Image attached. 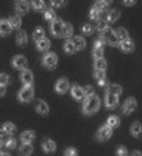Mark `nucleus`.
<instances>
[{
  "mask_svg": "<svg viewBox=\"0 0 142 156\" xmlns=\"http://www.w3.org/2000/svg\"><path fill=\"white\" fill-rule=\"evenodd\" d=\"M45 39V30L42 28V27H39V28H36L34 33H33V40L34 42H40V40H43Z\"/></svg>",
  "mask_w": 142,
  "mask_h": 156,
  "instance_id": "393cba45",
  "label": "nucleus"
},
{
  "mask_svg": "<svg viewBox=\"0 0 142 156\" xmlns=\"http://www.w3.org/2000/svg\"><path fill=\"white\" fill-rule=\"evenodd\" d=\"M120 48H121V51H124V52H132L135 49V45H133V42L130 39H127V40H124V42L120 43Z\"/></svg>",
  "mask_w": 142,
  "mask_h": 156,
  "instance_id": "b1692460",
  "label": "nucleus"
},
{
  "mask_svg": "<svg viewBox=\"0 0 142 156\" xmlns=\"http://www.w3.org/2000/svg\"><path fill=\"white\" fill-rule=\"evenodd\" d=\"M0 156H3V153H0Z\"/></svg>",
  "mask_w": 142,
  "mask_h": 156,
  "instance_id": "4d7b16f0",
  "label": "nucleus"
},
{
  "mask_svg": "<svg viewBox=\"0 0 142 156\" xmlns=\"http://www.w3.org/2000/svg\"><path fill=\"white\" fill-rule=\"evenodd\" d=\"M71 95L74 97L76 100H83V88L82 86H79V85H74L73 88H71Z\"/></svg>",
  "mask_w": 142,
  "mask_h": 156,
  "instance_id": "412c9836",
  "label": "nucleus"
},
{
  "mask_svg": "<svg viewBox=\"0 0 142 156\" xmlns=\"http://www.w3.org/2000/svg\"><path fill=\"white\" fill-rule=\"evenodd\" d=\"M64 51H65L67 54H74V52H76V48H74V45H73L71 40H67V42L64 43Z\"/></svg>",
  "mask_w": 142,
  "mask_h": 156,
  "instance_id": "e433bc0d",
  "label": "nucleus"
},
{
  "mask_svg": "<svg viewBox=\"0 0 142 156\" xmlns=\"http://www.w3.org/2000/svg\"><path fill=\"white\" fill-rule=\"evenodd\" d=\"M89 16H90V20H92V21H96V23H98V21H99V16H101V13L98 12L95 8H92V9H90V13H89Z\"/></svg>",
  "mask_w": 142,
  "mask_h": 156,
  "instance_id": "ea45409f",
  "label": "nucleus"
},
{
  "mask_svg": "<svg viewBox=\"0 0 142 156\" xmlns=\"http://www.w3.org/2000/svg\"><path fill=\"white\" fill-rule=\"evenodd\" d=\"M93 76H95V79H96V82H98V85H101V86L105 85V72H102V70H95Z\"/></svg>",
  "mask_w": 142,
  "mask_h": 156,
  "instance_id": "5701e85b",
  "label": "nucleus"
},
{
  "mask_svg": "<svg viewBox=\"0 0 142 156\" xmlns=\"http://www.w3.org/2000/svg\"><path fill=\"white\" fill-rule=\"evenodd\" d=\"M31 6L34 8L37 12L45 11V3H43V2H37V0H34V2H31Z\"/></svg>",
  "mask_w": 142,
  "mask_h": 156,
  "instance_id": "4c0bfd02",
  "label": "nucleus"
},
{
  "mask_svg": "<svg viewBox=\"0 0 142 156\" xmlns=\"http://www.w3.org/2000/svg\"><path fill=\"white\" fill-rule=\"evenodd\" d=\"M3 156H9V155H8V153H5V155H3Z\"/></svg>",
  "mask_w": 142,
  "mask_h": 156,
  "instance_id": "6e6d98bb",
  "label": "nucleus"
},
{
  "mask_svg": "<svg viewBox=\"0 0 142 156\" xmlns=\"http://www.w3.org/2000/svg\"><path fill=\"white\" fill-rule=\"evenodd\" d=\"M13 67H15V69H24V70H25V67H27V58L22 57V55H16V57L13 58Z\"/></svg>",
  "mask_w": 142,
  "mask_h": 156,
  "instance_id": "2eb2a0df",
  "label": "nucleus"
},
{
  "mask_svg": "<svg viewBox=\"0 0 142 156\" xmlns=\"http://www.w3.org/2000/svg\"><path fill=\"white\" fill-rule=\"evenodd\" d=\"M2 128H3V132H5V134H9V135H11V134H13V132H15V129H16V128H15V125H13L12 122H6V123L2 126Z\"/></svg>",
  "mask_w": 142,
  "mask_h": 156,
  "instance_id": "2f4dec72",
  "label": "nucleus"
},
{
  "mask_svg": "<svg viewBox=\"0 0 142 156\" xmlns=\"http://www.w3.org/2000/svg\"><path fill=\"white\" fill-rule=\"evenodd\" d=\"M96 28L102 33V31H105L106 28H108V24H106V21H102V20H99L98 23H96Z\"/></svg>",
  "mask_w": 142,
  "mask_h": 156,
  "instance_id": "a19ab883",
  "label": "nucleus"
},
{
  "mask_svg": "<svg viewBox=\"0 0 142 156\" xmlns=\"http://www.w3.org/2000/svg\"><path fill=\"white\" fill-rule=\"evenodd\" d=\"M108 6H110V2H98V3H95L93 8H95V9H96V11H98L99 13H101V12H104V11H105Z\"/></svg>",
  "mask_w": 142,
  "mask_h": 156,
  "instance_id": "473e14b6",
  "label": "nucleus"
},
{
  "mask_svg": "<svg viewBox=\"0 0 142 156\" xmlns=\"http://www.w3.org/2000/svg\"><path fill=\"white\" fill-rule=\"evenodd\" d=\"M130 132H132V135H135V137H141L142 135L141 122H133V123H132V126H130Z\"/></svg>",
  "mask_w": 142,
  "mask_h": 156,
  "instance_id": "aec40b11",
  "label": "nucleus"
},
{
  "mask_svg": "<svg viewBox=\"0 0 142 156\" xmlns=\"http://www.w3.org/2000/svg\"><path fill=\"white\" fill-rule=\"evenodd\" d=\"M3 144H5V147H6L8 150H12V149L16 147V140L12 138V137H8L6 140H3Z\"/></svg>",
  "mask_w": 142,
  "mask_h": 156,
  "instance_id": "c756f323",
  "label": "nucleus"
},
{
  "mask_svg": "<svg viewBox=\"0 0 142 156\" xmlns=\"http://www.w3.org/2000/svg\"><path fill=\"white\" fill-rule=\"evenodd\" d=\"M102 46H104V42H102L101 39L95 40V46H93V48H102Z\"/></svg>",
  "mask_w": 142,
  "mask_h": 156,
  "instance_id": "09e8293b",
  "label": "nucleus"
},
{
  "mask_svg": "<svg viewBox=\"0 0 142 156\" xmlns=\"http://www.w3.org/2000/svg\"><path fill=\"white\" fill-rule=\"evenodd\" d=\"M118 18H120V11L117 9H113V11H110L108 12V16H106V24H113V23H116Z\"/></svg>",
  "mask_w": 142,
  "mask_h": 156,
  "instance_id": "a211bd4d",
  "label": "nucleus"
},
{
  "mask_svg": "<svg viewBox=\"0 0 142 156\" xmlns=\"http://www.w3.org/2000/svg\"><path fill=\"white\" fill-rule=\"evenodd\" d=\"M45 20L53 23V21L56 20V13H55V11H53V9H45Z\"/></svg>",
  "mask_w": 142,
  "mask_h": 156,
  "instance_id": "7c9ffc66",
  "label": "nucleus"
},
{
  "mask_svg": "<svg viewBox=\"0 0 142 156\" xmlns=\"http://www.w3.org/2000/svg\"><path fill=\"white\" fill-rule=\"evenodd\" d=\"M2 134H3V128L0 126V135H2Z\"/></svg>",
  "mask_w": 142,
  "mask_h": 156,
  "instance_id": "5fc2aeb1",
  "label": "nucleus"
},
{
  "mask_svg": "<svg viewBox=\"0 0 142 156\" xmlns=\"http://www.w3.org/2000/svg\"><path fill=\"white\" fill-rule=\"evenodd\" d=\"M8 21H9V24H11L12 28H19V27H21V18H19L18 15H12Z\"/></svg>",
  "mask_w": 142,
  "mask_h": 156,
  "instance_id": "bb28decb",
  "label": "nucleus"
},
{
  "mask_svg": "<svg viewBox=\"0 0 142 156\" xmlns=\"http://www.w3.org/2000/svg\"><path fill=\"white\" fill-rule=\"evenodd\" d=\"M15 9H16V12L19 13V15L27 13L30 11V3L28 2H16L15 3Z\"/></svg>",
  "mask_w": 142,
  "mask_h": 156,
  "instance_id": "f8f14e48",
  "label": "nucleus"
},
{
  "mask_svg": "<svg viewBox=\"0 0 142 156\" xmlns=\"http://www.w3.org/2000/svg\"><path fill=\"white\" fill-rule=\"evenodd\" d=\"M114 34L117 37V40L121 43V42H124V40H127L129 39V33H127V30L126 28H117V30H114Z\"/></svg>",
  "mask_w": 142,
  "mask_h": 156,
  "instance_id": "4468645a",
  "label": "nucleus"
},
{
  "mask_svg": "<svg viewBox=\"0 0 142 156\" xmlns=\"http://www.w3.org/2000/svg\"><path fill=\"white\" fill-rule=\"evenodd\" d=\"M82 31L86 34V36H89V34H92V33H93V27H92L90 24H86V25H83Z\"/></svg>",
  "mask_w": 142,
  "mask_h": 156,
  "instance_id": "c03bdc74",
  "label": "nucleus"
},
{
  "mask_svg": "<svg viewBox=\"0 0 142 156\" xmlns=\"http://www.w3.org/2000/svg\"><path fill=\"white\" fill-rule=\"evenodd\" d=\"M50 5L55 6V8H61V6H65L67 3L65 2H50Z\"/></svg>",
  "mask_w": 142,
  "mask_h": 156,
  "instance_id": "de8ad7c7",
  "label": "nucleus"
},
{
  "mask_svg": "<svg viewBox=\"0 0 142 156\" xmlns=\"http://www.w3.org/2000/svg\"><path fill=\"white\" fill-rule=\"evenodd\" d=\"M33 140H34V132L33 131H24L21 134V141H22V144H31Z\"/></svg>",
  "mask_w": 142,
  "mask_h": 156,
  "instance_id": "6ab92c4d",
  "label": "nucleus"
},
{
  "mask_svg": "<svg viewBox=\"0 0 142 156\" xmlns=\"http://www.w3.org/2000/svg\"><path fill=\"white\" fill-rule=\"evenodd\" d=\"M99 106H101V101H99V98L93 94V95L87 97V98L84 100L83 112H84L86 115H93V113H96V112L99 110Z\"/></svg>",
  "mask_w": 142,
  "mask_h": 156,
  "instance_id": "f257e3e1",
  "label": "nucleus"
},
{
  "mask_svg": "<svg viewBox=\"0 0 142 156\" xmlns=\"http://www.w3.org/2000/svg\"><path fill=\"white\" fill-rule=\"evenodd\" d=\"M83 95L86 97H90V95H93V86H90V85H87V86H84L83 88Z\"/></svg>",
  "mask_w": 142,
  "mask_h": 156,
  "instance_id": "79ce46f5",
  "label": "nucleus"
},
{
  "mask_svg": "<svg viewBox=\"0 0 142 156\" xmlns=\"http://www.w3.org/2000/svg\"><path fill=\"white\" fill-rule=\"evenodd\" d=\"M19 153L24 156H30L33 153V146H31V144H22V146L19 147Z\"/></svg>",
  "mask_w": 142,
  "mask_h": 156,
  "instance_id": "cd10ccee",
  "label": "nucleus"
},
{
  "mask_svg": "<svg viewBox=\"0 0 142 156\" xmlns=\"http://www.w3.org/2000/svg\"><path fill=\"white\" fill-rule=\"evenodd\" d=\"M117 156H127V150H126V147H123V146H120L117 147Z\"/></svg>",
  "mask_w": 142,
  "mask_h": 156,
  "instance_id": "49530a36",
  "label": "nucleus"
},
{
  "mask_svg": "<svg viewBox=\"0 0 142 156\" xmlns=\"http://www.w3.org/2000/svg\"><path fill=\"white\" fill-rule=\"evenodd\" d=\"M118 123H120V120H118L117 116H110L108 120H106V125L110 128H116V126H118Z\"/></svg>",
  "mask_w": 142,
  "mask_h": 156,
  "instance_id": "c9c22d12",
  "label": "nucleus"
},
{
  "mask_svg": "<svg viewBox=\"0 0 142 156\" xmlns=\"http://www.w3.org/2000/svg\"><path fill=\"white\" fill-rule=\"evenodd\" d=\"M8 83H9V74L0 73V85H2V86H6Z\"/></svg>",
  "mask_w": 142,
  "mask_h": 156,
  "instance_id": "37998d69",
  "label": "nucleus"
},
{
  "mask_svg": "<svg viewBox=\"0 0 142 156\" xmlns=\"http://www.w3.org/2000/svg\"><path fill=\"white\" fill-rule=\"evenodd\" d=\"M132 156H142V153H141V152H138V150H136V152H133V153H132Z\"/></svg>",
  "mask_w": 142,
  "mask_h": 156,
  "instance_id": "603ef678",
  "label": "nucleus"
},
{
  "mask_svg": "<svg viewBox=\"0 0 142 156\" xmlns=\"http://www.w3.org/2000/svg\"><path fill=\"white\" fill-rule=\"evenodd\" d=\"M42 149L46 152V153H53L56 150V144L53 140H49V138H45L43 143H42Z\"/></svg>",
  "mask_w": 142,
  "mask_h": 156,
  "instance_id": "9d476101",
  "label": "nucleus"
},
{
  "mask_svg": "<svg viewBox=\"0 0 142 156\" xmlns=\"http://www.w3.org/2000/svg\"><path fill=\"white\" fill-rule=\"evenodd\" d=\"M68 88H70V83H68V80H67L65 77H62V79H58V80H56L55 91H56L58 94H64V92H67V91H68Z\"/></svg>",
  "mask_w": 142,
  "mask_h": 156,
  "instance_id": "423d86ee",
  "label": "nucleus"
},
{
  "mask_svg": "<svg viewBox=\"0 0 142 156\" xmlns=\"http://www.w3.org/2000/svg\"><path fill=\"white\" fill-rule=\"evenodd\" d=\"M49 48H50V42H49L47 39H43V40H40V42L37 43V49H39V51H47Z\"/></svg>",
  "mask_w": 142,
  "mask_h": 156,
  "instance_id": "72a5a7b5",
  "label": "nucleus"
},
{
  "mask_svg": "<svg viewBox=\"0 0 142 156\" xmlns=\"http://www.w3.org/2000/svg\"><path fill=\"white\" fill-rule=\"evenodd\" d=\"M33 73L30 70H22L21 73V82L24 83V86H31L33 85Z\"/></svg>",
  "mask_w": 142,
  "mask_h": 156,
  "instance_id": "9b49d317",
  "label": "nucleus"
},
{
  "mask_svg": "<svg viewBox=\"0 0 142 156\" xmlns=\"http://www.w3.org/2000/svg\"><path fill=\"white\" fill-rule=\"evenodd\" d=\"M101 40L104 43H106V45H111V46H117L118 45V40L116 37V34H114V30H111L110 27L106 28L105 31L101 33Z\"/></svg>",
  "mask_w": 142,
  "mask_h": 156,
  "instance_id": "f03ea898",
  "label": "nucleus"
},
{
  "mask_svg": "<svg viewBox=\"0 0 142 156\" xmlns=\"http://www.w3.org/2000/svg\"><path fill=\"white\" fill-rule=\"evenodd\" d=\"M93 58L95 60H102V58H104V49L93 48Z\"/></svg>",
  "mask_w": 142,
  "mask_h": 156,
  "instance_id": "58836bf2",
  "label": "nucleus"
},
{
  "mask_svg": "<svg viewBox=\"0 0 142 156\" xmlns=\"http://www.w3.org/2000/svg\"><path fill=\"white\" fill-rule=\"evenodd\" d=\"M12 27L8 20H0V36H8L11 33Z\"/></svg>",
  "mask_w": 142,
  "mask_h": 156,
  "instance_id": "ddd939ff",
  "label": "nucleus"
},
{
  "mask_svg": "<svg viewBox=\"0 0 142 156\" xmlns=\"http://www.w3.org/2000/svg\"><path fill=\"white\" fill-rule=\"evenodd\" d=\"M36 110H37V113H40V115H47V113H49V106H47L46 101L39 100L37 104H36Z\"/></svg>",
  "mask_w": 142,
  "mask_h": 156,
  "instance_id": "dca6fc26",
  "label": "nucleus"
},
{
  "mask_svg": "<svg viewBox=\"0 0 142 156\" xmlns=\"http://www.w3.org/2000/svg\"><path fill=\"white\" fill-rule=\"evenodd\" d=\"M105 67H106V61L102 58V60H95V70H102L105 72Z\"/></svg>",
  "mask_w": 142,
  "mask_h": 156,
  "instance_id": "f704fd0d",
  "label": "nucleus"
},
{
  "mask_svg": "<svg viewBox=\"0 0 142 156\" xmlns=\"http://www.w3.org/2000/svg\"><path fill=\"white\" fill-rule=\"evenodd\" d=\"M27 40H28V37L25 34V31H19V33L16 34V43H18L19 46H25V45H27Z\"/></svg>",
  "mask_w": 142,
  "mask_h": 156,
  "instance_id": "a878e982",
  "label": "nucleus"
},
{
  "mask_svg": "<svg viewBox=\"0 0 142 156\" xmlns=\"http://www.w3.org/2000/svg\"><path fill=\"white\" fill-rule=\"evenodd\" d=\"M3 144V138H2V135H0V146Z\"/></svg>",
  "mask_w": 142,
  "mask_h": 156,
  "instance_id": "864d4df0",
  "label": "nucleus"
},
{
  "mask_svg": "<svg viewBox=\"0 0 142 156\" xmlns=\"http://www.w3.org/2000/svg\"><path fill=\"white\" fill-rule=\"evenodd\" d=\"M33 97H34V89H33V86H22L21 91L18 92V98H19L22 103L31 101Z\"/></svg>",
  "mask_w": 142,
  "mask_h": 156,
  "instance_id": "7ed1b4c3",
  "label": "nucleus"
},
{
  "mask_svg": "<svg viewBox=\"0 0 142 156\" xmlns=\"http://www.w3.org/2000/svg\"><path fill=\"white\" fill-rule=\"evenodd\" d=\"M62 27H64V23L61 21V20H55L52 24H50V30H52V33H53V36L59 37L61 36V33H62Z\"/></svg>",
  "mask_w": 142,
  "mask_h": 156,
  "instance_id": "1a4fd4ad",
  "label": "nucleus"
},
{
  "mask_svg": "<svg viewBox=\"0 0 142 156\" xmlns=\"http://www.w3.org/2000/svg\"><path fill=\"white\" fill-rule=\"evenodd\" d=\"M56 64H58V55L56 54L49 52L43 57V66L46 69H53V67H56Z\"/></svg>",
  "mask_w": 142,
  "mask_h": 156,
  "instance_id": "20e7f679",
  "label": "nucleus"
},
{
  "mask_svg": "<svg viewBox=\"0 0 142 156\" xmlns=\"http://www.w3.org/2000/svg\"><path fill=\"white\" fill-rule=\"evenodd\" d=\"M111 134H113V128H110L105 123V125H104L102 128H99V131H98V140H101V141L108 140V138L111 137Z\"/></svg>",
  "mask_w": 142,
  "mask_h": 156,
  "instance_id": "0eeeda50",
  "label": "nucleus"
},
{
  "mask_svg": "<svg viewBox=\"0 0 142 156\" xmlns=\"http://www.w3.org/2000/svg\"><path fill=\"white\" fill-rule=\"evenodd\" d=\"M64 156H77V150L74 147H68L65 152H64Z\"/></svg>",
  "mask_w": 142,
  "mask_h": 156,
  "instance_id": "a18cd8bd",
  "label": "nucleus"
},
{
  "mask_svg": "<svg viewBox=\"0 0 142 156\" xmlns=\"http://www.w3.org/2000/svg\"><path fill=\"white\" fill-rule=\"evenodd\" d=\"M5 92H6L5 86H2V85H0V97H2V95H5Z\"/></svg>",
  "mask_w": 142,
  "mask_h": 156,
  "instance_id": "8fccbe9b",
  "label": "nucleus"
},
{
  "mask_svg": "<svg viewBox=\"0 0 142 156\" xmlns=\"http://www.w3.org/2000/svg\"><path fill=\"white\" fill-rule=\"evenodd\" d=\"M71 42H73V45H74L76 51H82V49H84V46H86L84 39H83V37H80V36L73 37V39H71Z\"/></svg>",
  "mask_w": 142,
  "mask_h": 156,
  "instance_id": "f3484780",
  "label": "nucleus"
},
{
  "mask_svg": "<svg viewBox=\"0 0 142 156\" xmlns=\"http://www.w3.org/2000/svg\"><path fill=\"white\" fill-rule=\"evenodd\" d=\"M71 36H73V25L71 24H64L61 37H71Z\"/></svg>",
  "mask_w": 142,
  "mask_h": 156,
  "instance_id": "c85d7f7f",
  "label": "nucleus"
},
{
  "mask_svg": "<svg viewBox=\"0 0 142 156\" xmlns=\"http://www.w3.org/2000/svg\"><path fill=\"white\" fill-rule=\"evenodd\" d=\"M118 104V97L117 95H113L110 92L105 94V106L106 108H116Z\"/></svg>",
  "mask_w": 142,
  "mask_h": 156,
  "instance_id": "6e6552de",
  "label": "nucleus"
},
{
  "mask_svg": "<svg viewBox=\"0 0 142 156\" xmlns=\"http://www.w3.org/2000/svg\"><path fill=\"white\" fill-rule=\"evenodd\" d=\"M106 92H110V94H113V95H120L121 92H123V89H121V86L120 85H116V83H110L108 85V88H106Z\"/></svg>",
  "mask_w": 142,
  "mask_h": 156,
  "instance_id": "4be33fe9",
  "label": "nucleus"
},
{
  "mask_svg": "<svg viewBox=\"0 0 142 156\" xmlns=\"http://www.w3.org/2000/svg\"><path fill=\"white\" fill-rule=\"evenodd\" d=\"M138 107V103H136V100L135 98H127L126 101H124V104H123V113L124 115H130L132 112H135Z\"/></svg>",
  "mask_w": 142,
  "mask_h": 156,
  "instance_id": "39448f33",
  "label": "nucleus"
},
{
  "mask_svg": "<svg viewBox=\"0 0 142 156\" xmlns=\"http://www.w3.org/2000/svg\"><path fill=\"white\" fill-rule=\"evenodd\" d=\"M124 5H126V6H133L135 2H124Z\"/></svg>",
  "mask_w": 142,
  "mask_h": 156,
  "instance_id": "3c124183",
  "label": "nucleus"
}]
</instances>
